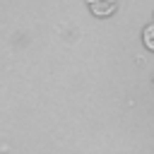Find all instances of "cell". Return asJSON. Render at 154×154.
Segmentation results:
<instances>
[{"label":"cell","mask_w":154,"mask_h":154,"mask_svg":"<svg viewBox=\"0 0 154 154\" xmlns=\"http://www.w3.org/2000/svg\"><path fill=\"white\" fill-rule=\"evenodd\" d=\"M142 41H144V46H147L149 51H154V22L142 29Z\"/></svg>","instance_id":"obj_1"}]
</instances>
